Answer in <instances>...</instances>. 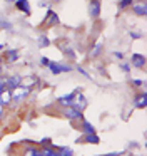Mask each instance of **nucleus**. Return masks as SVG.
<instances>
[{
    "instance_id": "obj_1",
    "label": "nucleus",
    "mask_w": 147,
    "mask_h": 156,
    "mask_svg": "<svg viewBox=\"0 0 147 156\" xmlns=\"http://www.w3.org/2000/svg\"><path fill=\"white\" fill-rule=\"evenodd\" d=\"M20 84H22V76L20 74H13L5 77V87L9 91H15L17 87H20Z\"/></svg>"
},
{
    "instance_id": "obj_2",
    "label": "nucleus",
    "mask_w": 147,
    "mask_h": 156,
    "mask_svg": "<svg viewBox=\"0 0 147 156\" xmlns=\"http://www.w3.org/2000/svg\"><path fill=\"white\" fill-rule=\"evenodd\" d=\"M87 106V99L84 98V94H75L74 96V101H72V108L77 109V111L82 112V109Z\"/></svg>"
},
{
    "instance_id": "obj_3",
    "label": "nucleus",
    "mask_w": 147,
    "mask_h": 156,
    "mask_svg": "<svg viewBox=\"0 0 147 156\" xmlns=\"http://www.w3.org/2000/svg\"><path fill=\"white\" fill-rule=\"evenodd\" d=\"M47 67L50 69V71L53 72V74H62V72H69L70 69V66H63V64H57V62H50Z\"/></svg>"
},
{
    "instance_id": "obj_4",
    "label": "nucleus",
    "mask_w": 147,
    "mask_h": 156,
    "mask_svg": "<svg viewBox=\"0 0 147 156\" xmlns=\"http://www.w3.org/2000/svg\"><path fill=\"white\" fill-rule=\"evenodd\" d=\"M65 118L67 119H70V121H77V119H82L84 121V118H82V112L80 111H77V109H74V108H65Z\"/></svg>"
},
{
    "instance_id": "obj_5",
    "label": "nucleus",
    "mask_w": 147,
    "mask_h": 156,
    "mask_svg": "<svg viewBox=\"0 0 147 156\" xmlns=\"http://www.w3.org/2000/svg\"><path fill=\"white\" fill-rule=\"evenodd\" d=\"M30 89H25V87H17L15 91H12V101H22L25 96H29Z\"/></svg>"
},
{
    "instance_id": "obj_6",
    "label": "nucleus",
    "mask_w": 147,
    "mask_h": 156,
    "mask_svg": "<svg viewBox=\"0 0 147 156\" xmlns=\"http://www.w3.org/2000/svg\"><path fill=\"white\" fill-rule=\"evenodd\" d=\"M74 96H75V92H70V94H67V96H62V98L59 99V104L63 106V108H72Z\"/></svg>"
},
{
    "instance_id": "obj_7",
    "label": "nucleus",
    "mask_w": 147,
    "mask_h": 156,
    "mask_svg": "<svg viewBox=\"0 0 147 156\" xmlns=\"http://www.w3.org/2000/svg\"><path fill=\"white\" fill-rule=\"evenodd\" d=\"M145 99H147L145 92H142V94L135 96V99H134V106H135L137 109H144V108H145V104H147Z\"/></svg>"
},
{
    "instance_id": "obj_8",
    "label": "nucleus",
    "mask_w": 147,
    "mask_h": 156,
    "mask_svg": "<svg viewBox=\"0 0 147 156\" xmlns=\"http://www.w3.org/2000/svg\"><path fill=\"white\" fill-rule=\"evenodd\" d=\"M15 7L19 9L20 12H23V14H30V4L27 2V0H17Z\"/></svg>"
},
{
    "instance_id": "obj_9",
    "label": "nucleus",
    "mask_w": 147,
    "mask_h": 156,
    "mask_svg": "<svg viewBox=\"0 0 147 156\" xmlns=\"http://www.w3.org/2000/svg\"><path fill=\"white\" fill-rule=\"evenodd\" d=\"M10 101H12V91H9V89H5V91L0 94V106H7L10 104Z\"/></svg>"
},
{
    "instance_id": "obj_10",
    "label": "nucleus",
    "mask_w": 147,
    "mask_h": 156,
    "mask_svg": "<svg viewBox=\"0 0 147 156\" xmlns=\"http://www.w3.org/2000/svg\"><path fill=\"white\" fill-rule=\"evenodd\" d=\"M132 66L134 67H144L145 66V57L140 54H134L132 55Z\"/></svg>"
},
{
    "instance_id": "obj_11",
    "label": "nucleus",
    "mask_w": 147,
    "mask_h": 156,
    "mask_svg": "<svg viewBox=\"0 0 147 156\" xmlns=\"http://www.w3.org/2000/svg\"><path fill=\"white\" fill-rule=\"evenodd\" d=\"M40 154L42 156H60L59 149H53L52 146H45V148H42L40 149Z\"/></svg>"
},
{
    "instance_id": "obj_12",
    "label": "nucleus",
    "mask_w": 147,
    "mask_h": 156,
    "mask_svg": "<svg viewBox=\"0 0 147 156\" xmlns=\"http://www.w3.org/2000/svg\"><path fill=\"white\" fill-rule=\"evenodd\" d=\"M99 14H100V2H92L90 4V15L99 17Z\"/></svg>"
},
{
    "instance_id": "obj_13",
    "label": "nucleus",
    "mask_w": 147,
    "mask_h": 156,
    "mask_svg": "<svg viewBox=\"0 0 147 156\" xmlns=\"http://www.w3.org/2000/svg\"><path fill=\"white\" fill-rule=\"evenodd\" d=\"M134 12H135V15H140V17H144V15L147 14V7H145V4L134 5Z\"/></svg>"
},
{
    "instance_id": "obj_14",
    "label": "nucleus",
    "mask_w": 147,
    "mask_h": 156,
    "mask_svg": "<svg viewBox=\"0 0 147 156\" xmlns=\"http://www.w3.org/2000/svg\"><path fill=\"white\" fill-rule=\"evenodd\" d=\"M5 59L9 62H15L17 59H19V52L15 51V49H12V51H7L5 52Z\"/></svg>"
},
{
    "instance_id": "obj_15",
    "label": "nucleus",
    "mask_w": 147,
    "mask_h": 156,
    "mask_svg": "<svg viewBox=\"0 0 147 156\" xmlns=\"http://www.w3.org/2000/svg\"><path fill=\"white\" fill-rule=\"evenodd\" d=\"M23 156H40V149L35 148V146H29L25 149V154Z\"/></svg>"
},
{
    "instance_id": "obj_16",
    "label": "nucleus",
    "mask_w": 147,
    "mask_h": 156,
    "mask_svg": "<svg viewBox=\"0 0 147 156\" xmlns=\"http://www.w3.org/2000/svg\"><path fill=\"white\" fill-rule=\"evenodd\" d=\"M47 24H49V25L59 24V17H57V14H53V12H49V15H47Z\"/></svg>"
},
{
    "instance_id": "obj_17",
    "label": "nucleus",
    "mask_w": 147,
    "mask_h": 156,
    "mask_svg": "<svg viewBox=\"0 0 147 156\" xmlns=\"http://www.w3.org/2000/svg\"><path fill=\"white\" fill-rule=\"evenodd\" d=\"M82 126H84V131H85V134H94V133H95V129H94V126L90 124V122L82 121Z\"/></svg>"
},
{
    "instance_id": "obj_18",
    "label": "nucleus",
    "mask_w": 147,
    "mask_h": 156,
    "mask_svg": "<svg viewBox=\"0 0 147 156\" xmlns=\"http://www.w3.org/2000/svg\"><path fill=\"white\" fill-rule=\"evenodd\" d=\"M85 141L87 143H92V144H97L99 143V136L94 133V134H85Z\"/></svg>"
},
{
    "instance_id": "obj_19",
    "label": "nucleus",
    "mask_w": 147,
    "mask_h": 156,
    "mask_svg": "<svg viewBox=\"0 0 147 156\" xmlns=\"http://www.w3.org/2000/svg\"><path fill=\"white\" fill-rule=\"evenodd\" d=\"M59 154H60V156H72L74 151H72L70 148H60V149H59Z\"/></svg>"
},
{
    "instance_id": "obj_20",
    "label": "nucleus",
    "mask_w": 147,
    "mask_h": 156,
    "mask_svg": "<svg viewBox=\"0 0 147 156\" xmlns=\"http://www.w3.org/2000/svg\"><path fill=\"white\" fill-rule=\"evenodd\" d=\"M39 45H40V47H42V45H43V47H47V45H49V39H47L45 35L39 37Z\"/></svg>"
},
{
    "instance_id": "obj_21",
    "label": "nucleus",
    "mask_w": 147,
    "mask_h": 156,
    "mask_svg": "<svg viewBox=\"0 0 147 156\" xmlns=\"http://www.w3.org/2000/svg\"><path fill=\"white\" fill-rule=\"evenodd\" d=\"M129 5H132V0H122V2H119L120 9H125V7H129Z\"/></svg>"
},
{
    "instance_id": "obj_22",
    "label": "nucleus",
    "mask_w": 147,
    "mask_h": 156,
    "mask_svg": "<svg viewBox=\"0 0 147 156\" xmlns=\"http://www.w3.org/2000/svg\"><path fill=\"white\" fill-rule=\"evenodd\" d=\"M5 89H7V87H5V77L2 76V77H0V94H2Z\"/></svg>"
},
{
    "instance_id": "obj_23",
    "label": "nucleus",
    "mask_w": 147,
    "mask_h": 156,
    "mask_svg": "<svg viewBox=\"0 0 147 156\" xmlns=\"http://www.w3.org/2000/svg\"><path fill=\"white\" fill-rule=\"evenodd\" d=\"M100 47H102V45H100V44H97V45H95V49H94V51H92V55H94V57L100 54V51H102V49H100Z\"/></svg>"
},
{
    "instance_id": "obj_24",
    "label": "nucleus",
    "mask_w": 147,
    "mask_h": 156,
    "mask_svg": "<svg viewBox=\"0 0 147 156\" xmlns=\"http://www.w3.org/2000/svg\"><path fill=\"white\" fill-rule=\"evenodd\" d=\"M40 64H43V66H49V64H50V61H49L47 57H42V59H40Z\"/></svg>"
},
{
    "instance_id": "obj_25",
    "label": "nucleus",
    "mask_w": 147,
    "mask_h": 156,
    "mask_svg": "<svg viewBox=\"0 0 147 156\" xmlns=\"http://www.w3.org/2000/svg\"><path fill=\"white\" fill-rule=\"evenodd\" d=\"M122 69H124V71H125V72H129V71H130L129 64H122Z\"/></svg>"
},
{
    "instance_id": "obj_26",
    "label": "nucleus",
    "mask_w": 147,
    "mask_h": 156,
    "mask_svg": "<svg viewBox=\"0 0 147 156\" xmlns=\"http://www.w3.org/2000/svg\"><path fill=\"white\" fill-rule=\"evenodd\" d=\"M132 84H134V86H142L144 81H132Z\"/></svg>"
},
{
    "instance_id": "obj_27",
    "label": "nucleus",
    "mask_w": 147,
    "mask_h": 156,
    "mask_svg": "<svg viewBox=\"0 0 147 156\" xmlns=\"http://www.w3.org/2000/svg\"><path fill=\"white\" fill-rule=\"evenodd\" d=\"M115 57H119V59H124V54H120V52H115Z\"/></svg>"
},
{
    "instance_id": "obj_28",
    "label": "nucleus",
    "mask_w": 147,
    "mask_h": 156,
    "mask_svg": "<svg viewBox=\"0 0 147 156\" xmlns=\"http://www.w3.org/2000/svg\"><path fill=\"white\" fill-rule=\"evenodd\" d=\"M3 116V106H0V118Z\"/></svg>"
},
{
    "instance_id": "obj_29",
    "label": "nucleus",
    "mask_w": 147,
    "mask_h": 156,
    "mask_svg": "<svg viewBox=\"0 0 147 156\" xmlns=\"http://www.w3.org/2000/svg\"><path fill=\"white\" fill-rule=\"evenodd\" d=\"M0 51H3V44H0Z\"/></svg>"
},
{
    "instance_id": "obj_30",
    "label": "nucleus",
    "mask_w": 147,
    "mask_h": 156,
    "mask_svg": "<svg viewBox=\"0 0 147 156\" xmlns=\"http://www.w3.org/2000/svg\"><path fill=\"white\" fill-rule=\"evenodd\" d=\"M2 74H3V72H2V67H0V77H2Z\"/></svg>"
},
{
    "instance_id": "obj_31",
    "label": "nucleus",
    "mask_w": 147,
    "mask_h": 156,
    "mask_svg": "<svg viewBox=\"0 0 147 156\" xmlns=\"http://www.w3.org/2000/svg\"><path fill=\"white\" fill-rule=\"evenodd\" d=\"M40 156H42V154H40Z\"/></svg>"
}]
</instances>
